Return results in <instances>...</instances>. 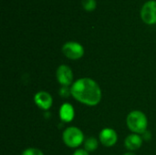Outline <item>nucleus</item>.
Listing matches in <instances>:
<instances>
[{"instance_id": "nucleus-1", "label": "nucleus", "mask_w": 156, "mask_h": 155, "mask_svg": "<svg viewBox=\"0 0 156 155\" xmlns=\"http://www.w3.org/2000/svg\"><path fill=\"white\" fill-rule=\"evenodd\" d=\"M71 96L79 102L87 106H96L101 100V90L99 84L90 78H81L70 87Z\"/></svg>"}, {"instance_id": "nucleus-2", "label": "nucleus", "mask_w": 156, "mask_h": 155, "mask_svg": "<svg viewBox=\"0 0 156 155\" xmlns=\"http://www.w3.org/2000/svg\"><path fill=\"white\" fill-rule=\"evenodd\" d=\"M129 130L136 134H144L147 131L148 120L146 115L141 111H131L126 119Z\"/></svg>"}, {"instance_id": "nucleus-3", "label": "nucleus", "mask_w": 156, "mask_h": 155, "mask_svg": "<svg viewBox=\"0 0 156 155\" xmlns=\"http://www.w3.org/2000/svg\"><path fill=\"white\" fill-rule=\"evenodd\" d=\"M62 140L68 147L77 148L83 143L84 134L82 131L77 127H69L63 132Z\"/></svg>"}, {"instance_id": "nucleus-4", "label": "nucleus", "mask_w": 156, "mask_h": 155, "mask_svg": "<svg viewBox=\"0 0 156 155\" xmlns=\"http://www.w3.org/2000/svg\"><path fill=\"white\" fill-rule=\"evenodd\" d=\"M63 54L69 59L77 60L84 55V48L82 45L78 42L69 41L63 45L62 47Z\"/></svg>"}, {"instance_id": "nucleus-5", "label": "nucleus", "mask_w": 156, "mask_h": 155, "mask_svg": "<svg viewBox=\"0 0 156 155\" xmlns=\"http://www.w3.org/2000/svg\"><path fill=\"white\" fill-rule=\"evenodd\" d=\"M58 82L62 87H69L73 84V72L67 65H60L56 71Z\"/></svg>"}, {"instance_id": "nucleus-6", "label": "nucleus", "mask_w": 156, "mask_h": 155, "mask_svg": "<svg viewBox=\"0 0 156 155\" xmlns=\"http://www.w3.org/2000/svg\"><path fill=\"white\" fill-rule=\"evenodd\" d=\"M142 19L144 23L152 25L156 23V1L150 0L146 2L141 11Z\"/></svg>"}, {"instance_id": "nucleus-7", "label": "nucleus", "mask_w": 156, "mask_h": 155, "mask_svg": "<svg viewBox=\"0 0 156 155\" xmlns=\"http://www.w3.org/2000/svg\"><path fill=\"white\" fill-rule=\"evenodd\" d=\"M101 143L105 147H112L116 144L118 141V135L117 132L111 128H105L103 129L99 135Z\"/></svg>"}, {"instance_id": "nucleus-8", "label": "nucleus", "mask_w": 156, "mask_h": 155, "mask_svg": "<svg viewBox=\"0 0 156 155\" xmlns=\"http://www.w3.org/2000/svg\"><path fill=\"white\" fill-rule=\"evenodd\" d=\"M34 101L39 109H41L43 111H48L52 106L53 99L48 92L39 91L35 94Z\"/></svg>"}, {"instance_id": "nucleus-9", "label": "nucleus", "mask_w": 156, "mask_h": 155, "mask_svg": "<svg viewBox=\"0 0 156 155\" xmlns=\"http://www.w3.org/2000/svg\"><path fill=\"white\" fill-rule=\"evenodd\" d=\"M124 145L129 151H136L140 149L143 145V137L140 134L133 133L126 137L124 141Z\"/></svg>"}, {"instance_id": "nucleus-10", "label": "nucleus", "mask_w": 156, "mask_h": 155, "mask_svg": "<svg viewBox=\"0 0 156 155\" xmlns=\"http://www.w3.org/2000/svg\"><path fill=\"white\" fill-rule=\"evenodd\" d=\"M75 116L74 108L69 103H64L59 109V117L64 122H70Z\"/></svg>"}, {"instance_id": "nucleus-11", "label": "nucleus", "mask_w": 156, "mask_h": 155, "mask_svg": "<svg viewBox=\"0 0 156 155\" xmlns=\"http://www.w3.org/2000/svg\"><path fill=\"white\" fill-rule=\"evenodd\" d=\"M99 147V143L94 137L88 138L84 143V150L89 152H94Z\"/></svg>"}, {"instance_id": "nucleus-12", "label": "nucleus", "mask_w": 156, "mask_h": 155, "mask_svg": "<svg viewBox=\"0 0 156 155\" xmlns=\"http://www.w3.org/2000/svg\"><path fill=\"white\" fill-rule=\"evenodd\" d=\"M82 5L87 11H92L96 7L95 0H82Z\"/></svg>"}, {"instance_id": "nucleus-13", "label": "nucleus", "mask_w": 156, "mask_h": 155, "mask_svg": "<svg viewBox=\"0 0 156 155\" xmlns=\"http://www.w3.org/2000/svg\"><path fill=\"white\" fill-rule=\"evenodd\" d=\"M21 155H44V153L37 148H27L26 149Z\"/></svg>"}, {"instance_id": "nucleus-14", "label": "nucleus", "mask_w": 156, "mask_h": 155, "mask_svg": "<svg viewBox=\"0 0 156 155\" xmlns=\"http://www.w3.org/2000/svg\"><path fill=\"white\" fill-rule=\"evenodd\" d=\"M59 94L62 96V97H69L71 95V90H70V88L69 87H62L59 90Z\"/></svg>"}, {"instance_id": "nucleus-15", "label": "nucleus", "mask_w": 156, "mask_h": 155, "mask_svg": "<svg viewBox=\"0 0 156 155\" xmlns=\"http://www.w3.org/2000/svg\"><path fill=\"white\" fill-rule=\"evenodd\" d=\"M72 155H89V153L87 151H85L84 149H79V150L75 151Z\"/></svg>"}, {"instance_id": "nucleus-16", "label": "nucleus", "mask_w": 156, "mask_h": 155, "mask_svg": "<svg viewBox=\"0 0 156 155\" xmlns=\"http://www.w3.org/2000/svg\"><path fill=\"white\" fill-rule=\"evenodd\" d=\"M123 155H136L135 153H132V152H130V153H124Z\"/></svg>"}]
</instances>
